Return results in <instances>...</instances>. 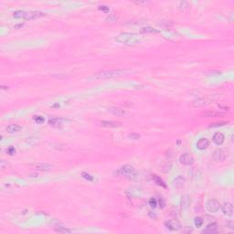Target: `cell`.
<instances>
[{
    "label": "cell",
    "mask_w": 234,
    "mask_h": 234,
    "mask_svg": "<svg viewBox=\"0 0 234 234\" xmlns=\"http://www.w3.org/2000/svg\"><path fill=\"white\" fill-rule=\"evenodd\" d=\"M128 71L125 70H103L97 72L92 76V79L95 80H107V79H112L120 76H124L127 74Z\"/></svg>",
    "instance_id": "obj_1"
},
{
    "label": "cell",
    "mask_w": 234,
    "mask_h": 234,
    "mask_svg": "<svg viewBox=\"0 0 234 234\" xmlns=\"http://www.w3.org/2000/svg\"><path fill=\"white\" fill-rule=\"evenodd\" d=\"M115 40L117 42L122 43L124 45H128V46H132V45H136L140 41V38L137 34L134 33H121L115 38Z\"/></svg>",
    "instance_id": "obj_2"
},
{
    "label": "cell",
    "mask_w": 234,
    "mask_h": 234,
    "mask_svg": "<svg viewBox=\"0 0 234 234\" xmlns=\"http://www.w3.org/2000/svg\"><path fill=\"white\" fill-rule=\"evenodd\" d=\"M117 174L121 177H124L127 178H134L136 175V170L130 165H124L117 170Z\"/></svg>",
    "instance_id": "obj_3"
},
{
    "label": "cell",
    "mask_w": 234,
    "mask_h": 234,
    "mask_svg": "<svg viewBox=\"0 0 234 234\" xmlns=\"http://www.w3.org/2000/svg\"><path fill=\"white\" fill-rule=\"evenodd\" d=\"M217 98H218L217 96L209 95V96H207L206 98L203 97V98L196 99L195 101H193L191 102V106H193V107H203V106L209 104L211 102H213L215 99H217Z\"/></svg>",
    "instance_id": "obj_4"
},
{
    "label": "cell",
    "mask_w": 234,
    "mask_h": 234,
    "mask_svg": "<svg viewBox=\"0 0 234 234\" xmlns=\"http://www.w3.org/2000/svg\"><path fill=\"white\" fill-rule=\"evenodd\" d=\"M206 209L211 213L218 212V211L219 210V209H220V204L217 199H209L208 201H207Z\"/></svg>",
    "instance_id": "obj_5"
},
{
    "label": "cell",
    "mask_w": 234,
    "mask_h": 234,
    "mask_svg": "<svg viewBox=\"0 0 234 234\" xmlns=\"http://www.w3.org/2000/svg\"><path fill=\"white\" fill-rule=\"evenodd\" d=\"M165 227L168 229H169V231H178V229L181 228V224L177 219H170L165 222Z\"/></svg>",
    "instance_id": "obj_6"
},
{
    "label": "cell",
    "mask_w": 234,
    "mask_h": 234,
    "mask_svg": "<svg viewBox=\"0 0 234 234\" xmlns=\"http://www.w3.org/2000/svg\"><path fill=\"white\" fill-rule=\"evenodd\" d=\"M179 162L184 166H191L194 163V157H193L191 154L186 153V154H183L180 156V157H179Z\"/></svg>",
    "instance_id": "obj_7"
},
{
    "label": "cell",
    "mask_w": 234,
    "mask_h": 234,
    "mask_svg": "<svg viewBox=\"0 0 234 234\" xmlns=\"http://www.w3.org/2000/svg\"><path fill=\"white\" fill-rule=\"evenodd\" d=\"M226 152L222 149H217L213 153V159L217 162H222L226 159Z\"/></svg>",
    "instance_id": "obj_8"
},
{
    "label": "cell",
    "mask_w": 234,
    "mask_h": 234,
    "mask_svg": "<svg viewBox=\"0 0 234 234\" xmlns=\"http://www.w3.org/2000/svg\"><path fill=\"white\" fill-rule=\"evenodd\" d=\"M67 122H69V120H65L62 118H57V117H55V118H51L49 120V124L53 127H60Z\"/></svg>",
    "instance_id": "obj_9"
},
{
    "label": "cell",
    "mask_w": 234,
    "mask_h": 234,
    "mask_svg": "<svg viewBox=\"0 0 234 234\" xmlns=\"http://www.w3.org/2000/svg\"><path fill=\"white\" fill-rule=\"evenodd\" d=\"M186 183V178L183 177V175H178L177 177L173 181V186L174 187H175L177 189H181V188L185 186Z\"/></svg>",
    "instance_id": "obj_10"
},
{
    "label": "cell",
    "mask_w": 234,
    "mask_h": 234,
    "mask_svg": "<svg viewBox=\"0 0 234 234\" xmlns=\"http://www.w3.org/2000/svg\"><path fill=\"white\" fill-rule=\"evenodd\" d=\"M45 16L44 13H41V12H39V11H31V12H28L26 13V16L24 19L26 20H33V19H37L40 17H43Z\"/></svg>",
    "instance_id": "obj_11"
},
{
    "label": "cell",
    "mask_w": 234,
    "mask_h": 234,
    "mask_svg": "<svg viewBox=\"0 0 234 234\" xmlns=\"http://www.w3.org/2000/svg\"><path fill=\"white\" fill-rule=\"evenodd\" d=\"M222 212L225 216H229V217H231L233 214V205L231 202H226L225 204H223L222 206Z\"/></svg>",
    "instance_id": "obj_12"
},
{
    "label": "cell",
    "mask_w": 234,
    "mask_h": 234,
    "mask_svg": "<svg viewBox=\"0 0 234 234\" xmlns=\"http://www.w3.org/2000/svg\"><path fill=\"white\" fill-rule=\"evenodd\" d=\"M218 231V225L216 223H210L206 227L205 229L202 231V233L205 234H214Z\"/></svg>",
    "instance_id": "obj_13"
},
{
    "label": "cell",
    "mask_w": 234,
    "mask_h": 234,
    "mask_svg": "<svg viewBox=\"0 0 234 234\" xmlns=\"http://www.w3.org/2000/svg\"><path fill=\"white\" fill-rule=\"evenodd\" d=\"M209 146V141L207 138H201L197 142V148L199 150H205Z\"/></svg>",
    "instance_id": "obj_14"
},
{
    "label": "cell",
    "mask_w": 234,
    "mask_h": 234,
    "mask_svg": "<svg viewBox=\"0 0 234 234\" xmlns=\"http://www.w3.org/2000/svg\"><path fill=\"white\" fill-rule=\"evenodd\" d=\"M191 204V199L190 197L188 195H184L182 196L181 197V200H180V205L183 209H187L189 207V205Z\"/></svg>",
    "instance_id": "obj_15"
},
{
    "label": "cell",
    "mask_w": 234,
    "mask_h": 234,
    "mask_svg": "<svg viewBox=\"0 0 234 234\" xmlns=\"http://www.w3.org/2000/svg\"><path fill=\"white\" fill-rule=\"evenodd\" d=\"M224 140H225V137L223 136V134L221 133H216L213 136V142L218 146L222 145Z\"/></svg>",
    "instance_id": "obj_16"
},
{
    "label": "cell",
    "mask_w": 234,
    "mask_h": 234,
    "mask_svg": "<svg viewBox=\"0 0 234 234\" xmlns=\"http://www.w3.org/2000/svg\"><path fill=\"white\" fill-rule=\"evenodd\" d=\"M35 168L39 171H49L52 168V166L49 164H45V163H38L36 164Z\"/></svg>",
    "instance_id": "obj_17"
},
{
    "label": "cell",
    "mask_w": 234,
    "mask_h": 234,
    "mask_svg": "<svg viewBox=\"0 0 234 234\" xmlns=\"http://www.w3.org/2000/svg\"><path fill=\"white\" fill-rule=\"evenodd\" d=\"M204 117H208V118H210V117H219V116H222L224 115V114L220 112H217V111H208L205 112L204 114H202Z\"/></svg>",
    "instance_id": "obj_18"
},
{
    "label": "cell",
    "mask_w": 234,
    "mask_h": 234,
    "mask_svg": "<svg viewBox=\"0 0 234 234\" xmlns=\"http://www.w3.org/2000/svg\"><path fill=\"white\" fill-rule=\"evenodd\" d=\"M121 124L120 123H117V122H112V121H102L101 122V125L103 127H111V128H114V127H117L119 126Z\"/></svg>",
    "instance_id": "obj_19"
},
{
    "label": "cell",
    "mask_w": 234,
    "mask_h": 234,
    "mask_svg": "<svg viewBox=\"0 0 234 234\" xmlns=\"http://www.w3.org/2000/svg\"><path fill=\"white\" fill-rule=\"evenodd\" d=\"M22 129L21 126H19V124H9L8 126L7 127V131L10 134H13V133H17V132H19L20 130Z\"/></svg>",
    "instance_id": "obj_20"
},
{
    "label": "cell",
    "mask_w": 234,
    "mask_h": 234,
    "mask_svg": "<svg viewBox=\"0 0 234 234\" xmlns=\"http://www.w3.org/2000/svg\"><path fill=\"white\" fill-rule=\"evenodd\" d=\"M110 112H112L114 115H117V116H123L125 114V111L121 109V108H118V107H112L110 108Z\"/></svg>",
    "instance_id": "obj_21"
},
{
    "label": "cell",
    "mask_w": 234,
    "mask_h": 234,
    "mask_svg": "<svg viewBox=\"0 0 234 234\" xmlns=\"http://www.w3.org/2000/svg\"><path fill=\"white\" fill-rule=\"evenodd\" d=\"M158 32V30L154 29V28H151V27H145V28H142L141 29V33H145V34H154V33H157Z\"/></svg>",
    "instance_id": "obj_22"
},
{
    "label": "cell",
    "mask_w": 234,
    "mask_h": 234,
    "mask_svg": "<svg viewBox=\"0 0 234 234\" xmlns=\"http://www.w3.org/2000/svg\"><path fill=\"white\" fill-rule=\"evenodd\" d=\"M171 168H172V164L170 163V162H166L165 164H163L161 166V170L163 171V172H165V173H166V172H168V171L171 169Z\"/></svg>",
    "instance_id": "obj_23"
},
{
    "label": "cell",
    "mask_w": 234,
    "mask_h": 234,
    "mask_svg": "<svg viewBox=\"0 0 234 234\" xmlns=\"http://www.w3.org/2000/svg\"><path fill=\"white\" fill-rule=\"evenodd\" d=\"M26 13L25 11H22V10H17L16 12H14V14H13V17H14V19H21V17H25L26 16Z\"/></svg>",
    "instance_id": "obj_24"
},
{
    "label": "cell",
    "mask_w": 234,
    "mask_h": 234,
    "mask_svg": "<svg viewBox=\"0 0 234 234\" xmlns=\"http://www.w3.org/2000/svg\"><path fill=\"white\" fill-rule=\"evenodd\" d=\"M178 7H179V9L180 10L185 11V10L187 9L188 7H189V4H188V2H187V1H181L180 3H179Z\"/></svg>",
    "instance_id": "obj_25"
},
{
    "label": "cell",
    "mask_w": 234,
    "mask_h": 234,
    "mask_svg": "<svg viewBox=\"0 0 234 234\" xmlns=\"http://www.w3.org/2000/svg\"><path fill=\"white\" fill-rule=\"evenodd\" d=\"M153 178H154V180L156 181V183L158 186H162L163 187H166V184L164 183V181L162 180V179H161L160 177H157L156 175H153Z\"/></svg>",
    "instance_id": "obj_26"
},
{
    "label": "cell",
    "mask_w": 234,
    "mask_h": 234,
    "mask_svg": "<svg viewBox=\"0 0 234 234\" xmlns=\"http://www.w3.org/2000/svg\"><path fill=\"white\" fill-rule=\"evenodd\" d=\"M203 222H204L203 219L200 218V217H197V218L195 219V220H194V223H195V225H196V227H197V228L201 227V226H202V224H203Z\"/></svg>",
    "instance_id": "obj_27"
},
{
    "label": "cell",
    "mask_w": 234,
    "mask_h": 234,
    "mask_svg": "<svg viewBox=\"0 0 234 234\" xmlns=\"http://www.w3.org/2000/svg\"><path fill=\"white\" fill-rule=\"evenodd\" d=\"M82 177L84 178V179H86V180L88 181H92L93 180V177L92 175H91L90 174L86 173V172H82Z\"/></svg>",
    "instance_id": "obj_28"
},
{
    "label": "cell",
    "mask_w": 234,
    "mask_h": 234,
    "mask_svg": "<svg viewBox=\"0 0 234 234\" xmlns=\"http://www.w3.org/2000/svg\"><path fill=\"white\" fill-rule=\"evenodd\" d=\"M55 231L57 232H60V233H70V231L68 229H65L63 227H58V228H56L55 229Z\"/></svg>",
    "instance_id": "obj_29"
},
{
    "label": "cell",
    "mask_w": 234,
    "mask_h": 234,
    "mask_svg": "<svg viewBox=\"0 0 234 234\" xmlns=\"http://www.w3.org/2000/svg\"><path fill=\"white\" fill-rule=\"evenodd\" d=\"M117 19H118V17H117L116 16H115V14H111L110 16H108L107 17H106V21H108V22H115Z\"/></svg>",
    "instance_id": "obj_30"
},
{
    "label": "cell",
    "mask_w": 234,
    "mask_h": 234,
    "mask_svg": "<svg viewBox=\"0 0 234 234\" xmlns=\"http://www.w3.org/2000/svg\"><path fill=\"white\" fill-rule=\"evenodd\" d=\"M228 122H218V123H213L210 124L209 127H219V126H223V125L227 124Z\"/></svg>",
    "instance_id": "obj_31"
},
{
    "label": "cell",
    "mask_w": 234,
    "mask_h": 234,
    "mask_svg": "<svg viewBox=\"0 0 234 234\" xmlns=\"http://www.w3.org/2000/svg\"><path fill=\"white\" fill-rule=\"evenodd\" d=\"M34 120H35V122L37 123V124H43L44 123V121H45V119H44V117H42V116H39V115H38V116H34Z\"/></svg>",
    "instance_id": "obj_32"
},
{
    "label": "cell",
    "mask_w": 234,
    "mask_h": 234,
    "mask_svg": "<svg viewBox=\"0 0 234 234\" xmlns=\"http://www.w3.org/2000/svg\"><path fill=\"white\" fill-rule=\"evenodd\" d=\"M148 203H149L151 208L155 209L156 207V205H157V201H156V199H154V197H151V199H149V202H148Z\"/></svg>",
    "instance_id": "obj_33"
},
{
    "label": "cell",
    "mask_w": 234,
    "mask_h": 234,
    "mask_svg": "<svg viewBox=\"0 0 234 234\" xmlns=\"http://www.w3.org/2000/svg\"><path fill=\"white\" fill-rule=\"evenodd\" d=\"M52 145L56 146H52L54 148H56V149H58V150H64L66 149V146L65 145H62V144H52Z\"/></svg>",
    "instance_id": "obj_34"
},
{
    "label": "cell",
    "mask_w": 234,
    "mask_h": 234,
    "mask_svg": "<svg viewBox=\"0 0 234 234\" xmlns=\"http://www.w3.org/2000/svg\"><path fill=\"white\" fill-rule=\"evenodd\" d=\"M129 138H131V139H134V140H138L139 138H140V134H130L129 136H128Z\"/></svg>",
    "instance_id": "obj_35"
},
{
    "label": "cell",
    "mask_w": 234,
    "mask_h": 234,
    "mask_svg": "<svg viewBox=\"0 0 234 234\" xmlns=\"http://www.w3.org/2000/svg\"><path fill=\"white\" fill-rule=\"evenodd\" d=\"M98 8H99V10H101L102 12H105V13L109 12V7H108L107 6H100Z\"/></svg>",
    "instance_id": "obj_36"
},
{
    "label": "cell",
    "mask_w": 234,
    "mask_h": 234,
    "mask_svg": "<svg viewBox=\"0 0 234 234\" xmlns=\"http://www.w3.org/2000/svg\"><path fill=\"white\" fill-rule=\"evenodd\" d=\"M7 152L8 153V154H9L10 156H13V155H15L16 154V150H15V148L14 147H9L8 148V149L7 150Z\"/></svg>",
    "instance_id": "obj_37"
},
{
    "label": "cell",
    "mask_w": 234,
    "mask_h": 234,
    "mask_svg": "<svg viewBox=\"0 0 234 234\" xmlns=\"http://www.w3.org/2000/svg\"><path fill=\"white\" fill-rule=\"evenodd\" d=\"M221 73V71H219V70H213V71H209V72H207L206 74L207 75H214V74H216V75H219V74H220Z\"/></svg>",
    "instance_id": "obj_38"
},
{
    "label": "cell",
    "mask_w": 234,
    "mask_h": 234,
    "mask_svg": "<svg viewBox=\"0 0 234 234\" xmlns=\"http://www.w3.org/2000/svg\"><path fill=\"white\" fill-rule=\"evenodd\" d=\"M159 206H160V208H164L165 207V201H164V199H162V197H160L159 199Z\"/></svg>",
    "instance_id": "obj_39"
},
{
    "label": "cell",
    "mask_w": 234,
    "mask_h": 234,
    "mask_svg": "<svg viewBox=\"0 0 234 234\" xmlns=\"http://www.w3.org/2000/svg\"><path fill=\"white\" fill-rule=\"evenodd\" d=\"M23 26H24V24H19V25H16L14 28L16 29H19V28H21V27H23Z\"/></svg>",
    "instance_id": "obj_40"
},
{
    "label": "cell",
    "mask_w": 234,
    "mask_h": 234,
    "mask_svg": "<svg viewBox=\"0 0 234 234\" xmlns=\"http://www.w3.org/2000/svg\"><path fill=\"white\" fill-rule=\"evenodd\" d=\"M1 89H2V90H7V89H8V87H6V86H1Z\"/></svg>",
    "instance_id": "obj_41"
},
{
    "label": "cell",
    "mask_w": 234,
    "mask_h": 234,
    "mask_svg": "<svg viewBox=\"0 0 234 234\" xmlns=\"http://www.w3.org/2000/svg\"><path fill=\"white\" fill-rule=\"evenodd\" d=\"M232 14H233V12L231 11V17H232V16H233ZM232 20H233L232 19H229V21H231V22H232Z\"/></svg>",
    "instance_id": "obj_42"
}]
</instances>
